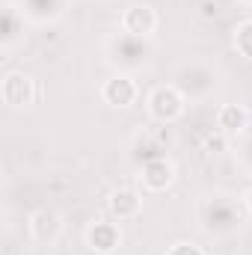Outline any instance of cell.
<instances>
[{"instance_id": "1", "label": "cell", "mask_w": 252, "mask_h": 255, "mask_svg": "<svg viewBox=\"0 0 252 255\" xmlns=\"http://www.w3.org/2000/svg\"><path fill=\"white\" fill-rule=\"evenodd\" d=\"M145 107H148V116L160 125H172L178 122L184 113H187V95L181 92L178 83H160L148 92L145 98Z\"/></svg>"}, {"instance_id": "4", "label": "cell", "mask_w": 252, "mask_h": 255, "mask_svg": "<svg viewBox=\"0 0 252 255\" xmlns=\"http://www.w3.org/2000/svg\"><path fill=\"white\" fill-rule=\"evenodd\" d=\"M83 244L92 255H113L122 247V229L116 226V220H95L83 232Z\"/></svg>"}, {"instance_id": "10", "label": "cell", "mask_w": 252, "mask_h": 255, "mask_svg": "<svg viewBox=\"0 0 252 255\" xmlns=\"http://www.w3.org/2000/svg\"><path fill=\"white\" fill-rule=\"evenodd\" d=\"M232 48L238 51V57H244L247 63H252V18H244L232 30Z\"/></svg>"}, {"instance_id": "7", "label": "cell", "mask_w": 252, "mask_h": 255, "mask_svg": "<svg viewBox=\"0 0 252 255\" xmlns=\"http://www.w3.org/2000/svg\"><path fill=\"white\" fill-rule=\"evenodd\" d=\"M27 229H30V238L36 244H57L60 235H63V217L54 211V208H36L27 220Z\"/></svg>"}, {"instance_id": "12", "label": "cell", "mask_w": 252, "mask_h": 255, "mask_svg": "<svg viewBox=\"0 0 252 255\" xmlns=\"http://www.w3.org/2000/svg\"><path fill=\"white\" fill-rule=\"evenodd\" d=\"M166 255H205V250L199 247V244H190V241H178V244H172Z\"/></svg>"}, {"instance_id": "8", "label": "cell", "mask_w": 252, "mask_h": 255, "mask_svg": "<svg viewBox=\"0 0 252 255\" xmlns=\"http://www.w3.org/2000/svg\"><path fill=\"white\" fill-rule=\"evenodd\" d=\"M107 211L116 223H127V220H136L142 214V193L133 190V187H119V190L110 193L107 199Z\"/></svg>"}, {"instance_id": "2", "label": "cell", "mask_w": 252, "mask_h": 255, "mask_svg": "<svg viewBox=\"0 0 252 255\" xmlns=\"http://www.w3.org/2000/svg\"><path fill=\"white\" fill-rule=\"evenodd\" d=\"M42 89H39V80L27 71H6L3 80H0V98L6 107L12 110H27L39 101Z\"/></svg>"}, {"instance_id": "3", "label": "cell", "mask_w": 252, "mask_h": 255, "mask_svg": "<svg viewBox=\"0 0 252 255\" xmlns=\"http://www.w3.org/2000/svg\"><path fill=\"white\" fill-rule=\"evenodd\" d=\"M119 27H122V33L130 36V39L148 42L157 33V27H160V15L148 3H130L125 12H122V18H119Z\"/></svg>"}, {"instance_id": "5", "label": "cell", "mask_w": 252, "mask_h": 255, "mask_svg": "<svg viewBox=\"0 0 252 255\" xmlns=\"http://www.w3.org/2000/svg\"><path fill=\"white\" fill-rule=\"evenodd\" d=\"M172 181H175V163L166 154L142 160V166H139V187H142V193H163L172 187Z\"/></svg>"}, {"instance_id": "9", "label": "cell", "mask_w": 252, "mask_h": 255, "mask_svg": "<svg viewBox=\"0 0 252 255\" xmlns=\"http://www.w3.org/2000/svg\"><path fill=\"white\" fill-rule=\"evenodd\" d=\"M250 128V110L244 104H220L217 110V130L229 139H238Z\"/></svg>"}, {"instance_id": "11", "label": "cell", "mask_w": 252, "mask_h": 255, "mask_svg": "<svg viewBox=\"0 0 252 255\" xmlns=\"http://www.w3.org/2000/svg\"><path fill=\"white\" fill-rule=\"evenodd\" d=\"M226 145H229V136H223L220 130L205 136V151L208 154H220V151H226Z\"/></svg>"}, {"instance_id": "6", "label": "cell", "mask_w": 252, "mask_h": 255, "mask_svg": "<svg viewBox=\"0 0 252 255\" xmlns=\"http://www.w3.org/2000/svg\"><path fill=\"white\" fill-rule=\"evenodd\" d=\"M136 98H139V86H136V80L130 74H125V71H119V74H113V77H107L101 83V101L110 104V107L125 110L130 104H136Z\"/></svg>"}, {"instance_id": "13", "label": "cell", "mask_w": 252, "mask_h": 255, "mask_svg": "<svg viewBox=\"0 0 252 255\" xmlns=\"http://www.w3.org/2000/svg\"><path fill=\"white\" fill-rule=\"evenodd\" d=\"M244 208H247V211L252 214V187H250L247 193H244Z\"/></svg>"}]
</instances>
